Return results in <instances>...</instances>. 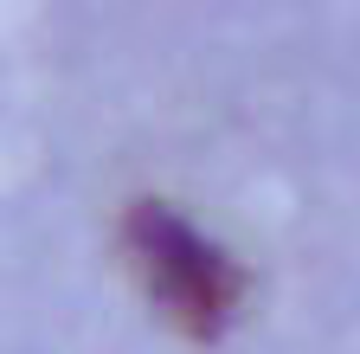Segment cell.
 Here are the masks:
<instances>
[{"label": "cell", "instance_id": "cell-1", "mask_svg": "<svg viewBox=\"0 0 360 354\" xmlns=\"http://www.w3.org/2000/svg\"><path fill=\"white\" fill-rule=\"evenodd\" d=\"M122 239H129L135 264H142L148 290L161 296V309L180 329H193L200 341H212L225 322H232L245 277L206 232H193L187 219L167 213L161 200H135L122 213Z\"/></svg>", "mask_w": 360, "mask_h": 354}]
</instances>
